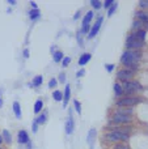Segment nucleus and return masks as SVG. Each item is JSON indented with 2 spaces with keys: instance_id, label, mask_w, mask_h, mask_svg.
<instances>
[{
  "instance_id": "nucleus-2",
  "label": "nucleus",
  "mask_w": 148,
  "mask_h": 149,
  "mask_svg": "<svg viewBox=\"0 0 148 149\" xmlns=\"http://www.w3.org/2000/svg\"><path fill=\"white\" fill-rule=\"evenodd\" d=\"M122 88H123V93H126V97H133L136 92L143 90V86L138 81H130V80L123 82Z\"/></svg>"
},
{
  "instance_id": "nucleus-40",
  "label": "nucleus",
  "mask_w": 148,
  "mask_h": 149,
  "mask_svg": "<svg viewBox=\"0 0 148 149\" xmlns=\"http://www.w3.org/2000/svg\"><path fill=\"white\" fill-rule=\"evenodd\" d=\"M29 4H30L31 7H33V9H38V8H37V3H36V1H30Z\"/></svg>"
},
{
  "instance_id": "nucleus-38",
  "label": "nucleus",
  "mask_w": 148,
  "mask_h": 149,
  "mask_svg": "<svg viewBox=\"0 0 148 149\" xmlns=\"http://www.w3.org/2000/svg\"><path fill=\"white\" fill-rule=\"evenodd\" d=\"M84 74H85V71H84V70H80L77 73H76V77H81V76H84Z\"/></svg>"
},
{
  "instance_id": "nucleus-39",
  "label": "nucleus",
  "mask_w": 148,
  "mask_h": 149,
  "mask_svg": "<svg viewBox=\"0 0 148 149\" xmlns=\"http://www.w3.org/2000/svg\"><path fill=\"white\" fill-rule=\"evenodd\" d=\"M38 131V124H37V122L34 120V123H33V132L36 134V132Z\"/></svg>"
},
{
  "instance_id": "nucleus-34",
  "label": "nucleus",
  "mask_w": 148,
  "mask_h": 149,
  "mask_svg": "<svg viewBox=\"0 0 148 149\" xmlns=\"http://www.w3.org/2000/svg\"><path fill=\"white\" fill-rule=\"evenodd\" d=\"M140 26H142L140 21H134V24H133V28L134 29H138V30H139V29H140Z\"/></svg>"
},
{
  "instance_id": "nucleus-25",
  "label": "nucleus",
  "mask_w": 148,
  "mask_h": 149,
  "mask_svg": "<svg viewBox=\"0 0 148 149\" xmlns=\"http://www.w3.org/2000/svg\"><path fill=\"white\" fill-rule=\"evenodd\" d=\"M52 98L59 102V101L63 100V93L60 92V90H54V93H52Z\"/></svg>"
},
{
  "instance_id": "nucleus-28",
  "label": "nucleus",
  "mask_w": 148,
  "mask_h": 149,
  "mask_svg": "<svg viewBox=\"0 0 148 149\" xmlns=\"http://www.w3.org/2000/svg\"><path fill=\"white\" fill-rule=\"evenodd\" d=\"M73 105H75V110H76V113L80 115L81 114V103L79 102V101H76V100H73Z\"/></svg>"
},
{
  "instance_id": "nucleus-16",
  "label": "nucleus",
  "mask_w": 148,
  "mask_h": 149,
  "mask_svg": "<svg viewBox=\"0 0 148 149\" xmlns=\"http://www.w3.org/2000/svg\"><path fill=\"white\" fill-rule=\"evenodd\" d=\"M136 17H138V21H140V22H144V24L148 22V13L147 12L139 10V12H136Z\"/></svg>"
},
{
  "instance_id": "nucleus-45",
  "label": "nucleus",
  "mask_w": 148,
  "mask_h": 149,
  "mask_svg": "<svg viewBox=\"0 0 148 149\" xmlns=\"http://www.w3.org/2000/svg\"><path fill=\"white\" fill-rule=\"evenodd\" d=\"M1 106H3V100L0 98V107H1Z\"/></svg>"
},
{
  "instance_id": "nucleus-42",
  "label": "nucleus",
  "mask_w": 148,
  "mask_h": 149,
  "mask_svg": "<svg viewBox=\"0 0 148 149\" xmlns=\"http://www.w3.org/2000/svg\"><path fill=\"white\" fill-rule=\"evenodd\" d=\"M8 4L15 5V4H16V0H8Z\"/></svg>"
},
{
  "instance_id": "nucleus-32",
  "label": "nucleus",
  "mask_w": 148,
  "mask_h": 149,
  "mask_svg": "<svg viewBox=\"0 0 148 149\" xmlns=\"http://www.w3.org/2000/svg\"><path fill=\"white\" fill-rule=\"evenodd\" d=\"M57 84H58L57 80H55V79H51V80L49 81V88H51V89H52V88L57 86Z\"/></svg>"
},
{
  "instance_id": "nucleus-5",
  "label": "nucleus",
  "mask_w": 148,
  "mask_h": 149,
  "mask_svg": "<svg viewBox=\"0 0 148 149\" xmlns=\"http://www.w3.org/2000/svg\"><path fill=\"white\" fill-rule=\"evenodd\" d=\"M143 46H144V42L139 41V39L136 38L135 33L130 34V36L127 37V39H126V47H127L128 50H140Z\"/></svg>"
},
{
  "instance_id": "nucleus-35",
  "label": "nucleus",
  "mask_w": 148,
  "mask_h": 149,
  "mask_svg": "<svg viewBox=\"0 0 148 149\" xmlns=\"http://www.w3.org/2000/svg\"><path fill=\"white\" fill-rule=\"evenodd\" d=\"M105 67H106V71H108V72H112V71L114 70L115 65H114V64H106Z\"/></svg>"
},
{
  "instance_id": "nucleus-7",
  "label": "nucleus",
  "mask_w": 148,
  "mask_h": 149,
  "mask_svg": "<svg viewBox=\"0 0 148 149\" xmlns=\"http://www.w3.org/2000/svg\"><path fill=\"white\" fill-rule=\"evenodd\" d=\"M110 123L113 124H127L131 123V116H125V115H119V114H114L110 119Z\"/></svg>"
},
{
  "instance_id": "nucleus-9",
  "label": "nucleus",
  "mask_w": 148,
  "mask_h": 149,
  "mask_svg": "<svg viewBox=\"0 0 148 149\" xmlns=\"http://www.w3.org/2000/svg\"><path fill=\"white\" fill-rule=\"evenodd\" d=\"M102 21H104V17H102V16H100V17L97 18V21L94 22V25L92 26L91 30H89V33H88V37H89V38H93V37L97 36V33H98L100 28H101Z\"/></svg>"
},
{
  "instance_id": "nucleus-13",
  "label": "nucleus",
  "mask_w": 148,
  "mask_h": 149,
  "mask_svg": "<svg viewBox=\"0 0 148 149\" xmlns=\"http://www.w3.org/2000/svg\"><path fill=\"white\" fill-rule=\"evenodd\" d=\"M134 113L133 109H125V107H119L117 111H115V114H119V115H125V116H131Z\"/></svg>"
},
{
  "instance_id": "nucleus-15",
  "label": "nucleus",
  "mask_w": 148,
  "mask_h": 149,
  "mask_svg": "<svg viewBox=\"0 0 148 149\" xmlns=\"http://www.w3.org/2000/svg\"><path fill=\"white\" fill-rule=\"evenodd\" d=\"M94 136H96V130L92 128L88 134V144H89V149H93V141H94Z\"/></svg>"
},
{
  "instance_id": "nucleus-3",
  "label": "nucleus",
  "mask_w": 148,
  "mask_h": 149,
  "mask_svg": "<svg viewBox=\"0 0 148 149\" xmlns=\"http://www.w3.org/2000/svg\"><path fill=\"white\" fill-rule=\"evenodd\" d=\"M128 139H130V135L123 134V132H119V131H110L109 134L105 135V140H106V141H112V143L127 141Z\"/></svg>"
},
{
  "instance_id": "nucleus-33",
  "label": "nucleus",
  "mask_w": 148,
  "mask_h": 149,
  "mask_svg": "<svg viewBox=\"0 0 148 149\" xmlns=\"http://www.w3.org/2000/svg\"><path fill=\"white\" fill-rule=\"evenodd\" d=\"M139 7L140 8H148V0H140V1H139Z\"/></svg>"
},
{
  "instance_id": "nucleus-12",
  "label": "nucleus",
  "mask_w": 148,
  "mask_h": 149,
  "mask_svg": "<svg viewBox=\"0 0 148 149\" xmlns=\"http://www.w3.org/2000/svg\"><path fill=\"white\" fill-rule=\"evenodd\" d=\"M17 139H18V143H20V144H28L29 143L28 132L24 131V130H21V131L18 132V135H17Z\"/></svg>"
},
{
  "instance_id": "nucleus-23",
  "label": "nucleus",
  "mask_w": 148,
  "mask_h": 149,
  "mask_svg": "<svg viewBox=\"0 0 148 149\" xmlns=\"http://www.w3.org/2000/svg\"><path fill=\"white\" fill-rule=\"evenodd\" d=\"M46 119H47V114L46 113H42L41 115L36 119V122H37V124H38V126H42V124L46 123Z\"/></svg>"
},
{
  "instance_id": "nucleus-6",
  "label": "nucleus",
  "mask_w": 148,
  "mask_h": 149,
  "mask_svg": "<svg viewBox=\"0 0 148 149\" xmlns=\"http://www.w3.org/2000/svg\"><path fill=\"white\" fill-rule=\"evenodd\" d=\"M92 18H93V12L89 10V12L85 13V16H84V18H83V28H81V31H80L81 34L89 33V30H91V25H89V24H91Z\"/></svg>"
},
{
  "instance_id": "nucleus-11",
  "label": "nucleus",
  "mask_w": 148,
  "mask_h": 149,
  "mask_svg": "<svg viewBox=\"0 0 148 149\" xmlns=\"http://www.w3.org/2000/svg\"><path fill=\"white\" fill-rule=\"evenodd\" d=\"M73 128H75V123H73V119L72 116H68L67 120H66V134L67 135H71L73 132Z\"/></svg>"
},
{
  "instance_id": "nucleus-47",
  "label": "nucleus",
  "mask_w": 148,
  "mask_h": 149,
  "mask_svg": "<svg viewBox=\"0 0 148 149\" xmlns=\"http://www.w3.org/2000/svg\"><path fill=\"white\" fill-rule=\"evenodd\" d=\"M0 149H1V148H0Z\"/></svg>"
},
{
  "instance_id": "nucleus-1",
  "label": "nucleus",
  "mask_w": 148,
  "mask_h": 149,
  "mask_svg": "<svg viewBox=\"0 0 148 149\" xmlns=\"http://www.w3.org/2000/svg\"><path fill=\"white\" fill-rule=\"evenodd\" d=\"M142 58V52L139 50H127L122 54L121 58V63L126 65V68H130L133 65H139V60Z\"/></svg>"
},
{
  "instance_id": "nucleus-30",
  "label": "nucleus",
  "mask_w": 148,
  "mask_h": 149,
  "mask_svg": "<svg viewBox=\"0 0 148 149\" xmlns=\"http://www.w3.org/2000/svg\"><path fill=\"white\" fill-rule=\"evenodd\" d=\"M117 7H118V4H117V3H114V4H113L112 7L109 8V12H108V16H113V13H114L115 10H117Z\"/></svg>"
},
{
  "instance_id": "nucleus-19",
  "label": "nucleus",
  "mask_w": 148,
  "mask_h": 149,
  "mask_svg": "<svg viewBox=\"0 0 148 149\" xmlns=\"http://www.w3.org/2000/svg\"><path fill=\"white\" fill-rule=\"evenodd\" d=\"M42 109H43V101H42V100L36 101V103H34V113H36V114L41 113Z\"/></svg>"
},
{
  "instance_id": "nucleus-44",
  "label": "nucleus",
  "mask_w": 148,
  "mask_h": 149,
  "mask_svg": "<svg viewBox=\"0 0 148 149\" xmlns=\"http://www.w3.org/2000/svg\"><path fill=\"white\" fill-rule=\"evenodd\" d=\"M26 145H28V149H31V144H30V141H29Z\"/></svg>"
},
{
  "instance_id": "nucleus-26",
  "label": "nucleus",
  "mask_w": 148,
  "mask_h": 149,
  "mask_svg": "<svg viewBox=\"0 0 148 149\" xmlns=\"http://www.w3.org/2000/svg\"><path fill=\"white\" fill-rule=\"evenodd\" d=\"M42 82H43V77L42 76H36L33 79V86H39V85H42Z\"/></svg>"
},
{
  "instance_id": "nucleus-27",
  "label": "nucleus",
  "mask_w": 148,
  "mask_h": 149,
  "mask_svg": "<svg viewBox=\"0 0 148 149\" xmlns=\"http://www.w3.org/2000/svg\"><path fill=\"white\" fill-rule=\"evenodd\" d=\"M91 5L94 8V9H100V8L102 7V3L100 1V0H92V1H91Z\"/></svg>"
},
{
  "instance_id": "nucleus-46",
  "label": "nucleus",
  "mask_w": 148,
  "mask_h": 149,
  "mask_svg": "<svg viewBox=\"0 0 148 149\" xmlns=\"http://www.w3.org/2000/svg\"><path fill=\"white\" fill-rule=\"evenodd\" d=\"M146 26H147V29H148V22H147V24H146Z\"/></svg>"
},
{
  "instance_id": "nucleus-41",
  "label": "nucleus",
  "mask_w": 148,
  "mask_h": 149,
  "mask_svg": "<svg viewBox=\"0 0 148 149\" xmlns=\"http://www.w3.org/2000/svg\"><path fill=\"white\" fill-rule=\"evenodd\" d=\"M24 56L29 58V50H24Z\"/></svg>"
},
{
  "instance_id": "nucleus-4",
  "label": "nucleus",
  "mask_w": 148,
  "mask_h": 149,
  "mask_svg": "<svg viewBox=\"0 0 148 149\" xmlns=\"http://www.w3.org/2000/svg\"><path fill=\"white\" fill-rule=\"evenodd\" d=\"M142 102V98L140 97H136V95H133V97H123L121 98V100H118L117 102H115V105L118 106V107H125V106H135L138 105V103Z\"/></svg>"
},
{
  "instance_id": "nucleus-37",
  "label": "nucleus",
  "mask_w": 148,
  "mask_h": 149,
  "mask_svg": "<svg viewBox=\"0 0 148 149\" xmlns=\"http://www.w3.org/2000/svg\"><path fill=\"white\" fill-rule=\"evenodd\" d=\"M59 82H62V84H63V82H66V74L64 73H60L59 74Z\"/></svg>"
},
{
  "instance_id": "nucleus-8",
  "label": "nucleus",
  "mask_w": 148,
  "mask_h": 149,
  "mask_svg": "<svg viewBox=\"0 0 148 149\" xmlns=\"http://www.w3.org/2000/svg\"><path fill=\"white\" fill-rule=\"evenodd\" d=\"M134 74H135V72L123 68V70H119L117 72V77H118V80H121V81L125 82V81H128V79H130V77H133Z\"/></svg>"
},
{
  "instance_id": "nucleus-22",
  "label": "nucleus",
  "mask_w": 148,
  "mask_h": 149,
  "mask_svg": "<svg viewBox=\"0 0 148 149\" xmlns=\"http://www.w3.org/2000/svg\"><path fill=\"white\" fill-rule=\"evenodd\" d=\"M39 16H41L39 9H31L30 12H29V18H30V20H37V18H39Z\"/></svg>"
},
{
  "instance_id": "nucleus-14",
  "label": "nucleus",
  "mask_w": 148,
  "mask_h": 149,
  "mask_svg": "<svg viewBox=\"0 0 148 149\" xmlns=\"http://www.w3.org/2000/svg\"><path fill=\"white\" fill-rule=\"evenodd\" d=\"M91 58H92V55L89 54V52H85V54H83L80 56V59H79V65H85L87 63L91 60Z\"/></svg>"
},
{
  "instance_id": "nucleus-10",
  "label": "nucleus",
  "mask_w": 148,
  "mask_h": 149,
  "mask_svg": "<svg viewBox=\"0 0 148 149\" xmlns=\"http://www.w3.org/2000/svg\"><path fill=\"white\" fill-rule=\"evenodd\" d=\"M70 98H71V86L66 85L64 93H63V107H67L68 102H70Z\"/></svg>"
},
{
  "instance_id": "nucleus-17",
  "label": "nucleus",
  "mask_w": 148,
  "mask_h": 149,
  "mask_svg": "<svg viewBox=\"0 0 148 149\" xmlns=\"http://www.w3.org/2000/svg\"><path fill=\"white\" fill-rule=\"evenodd\" d=\"M1 136H3L4 143H7V144H10V143H12V135L9 134V131H8V130H3V131H1Z\"/></svg>"
},
{
  "instance_id": "nucleus-43",
  "label": "nucleus",
  "mask_w": 148,
  "mask_h": 149,
  "mask_svg": "<svg viewBox=\"0 0 148 149\" xmlns=\"http://www.w3.org/2000/svg\"><path fill=\"white\" fill-rule=\"evenodd\" d=\"M4 143V140H3V136H1V134H0V145Z\"/></svg>"
},
{
  "instance_id": "nucleus-21",
  "label": "nucleus",
  "mask_w": 148,
  "mask_h": 149,
  "mask_svg": "<svg viewBox=\"0 0 148 149\" xmlns=\"http://www.w3.org/2000/svg\"><path fill=\"white\" fill-rule=\"evenodd\" d=\"M113 88H114V93H115V95H117V97H121V95L123 94V88H122V85H121V84L115 82Z\"/></svg>"
},
{
  "instance_id": "nucleus-24",
  "label": "nucleus",
  "mask_w": 148,
  "mask_h": 149,
  "mask_svg": "<svg viewBox=\"0 0 148 149\" xmlns=\"http://www.w3.org/2000/svg\"><path fill=\"white\" fill-rule=\"evenodd\" d=\"M52 56H54V62H55V63H59V62H62V60H63L64 55H63L62 51H55Z\"/></svg>"
},
{
  "instance_id": "nucleus-18",
  "label": "nucleus",
  "mask_w": 148,
  "mask_h": 149,
  "mask_svg": "<svg viewBox=\"0 0 148 149\" xmlns=\"http://www.w3.org/2000/svg\"><path fill=\"white\" fill-rule=\"evenodd\" d=\"M13 113L17 119H21V106L18 102H13Z\"/></svg>"
},
{
  "instance_id": "nucleus-29",
  "label": "nucleus",
  "mask_w": 148,
  "mask_h": 149,
  "mask_svg": "<svg viewBox=\"0 0 148 149\" xmlns=\"http://www.w3.org/2000/svg\"><path fill=\"white\" fill-rule=\"evenodd\" d=\"M114 3H115L114 0H106V1H105V3H102V7H104L105 9H109V8L112 7V5L114 4Z\"/></svg>"
},
{
  "instance_id": "nucleus-31",
  "label": "nucleus",
  "mask_w": 148,
  "mask_h": 149,
  "mask_svg": "<svg viewBox=\"0 0 148 149\" xmlns=\"http://www.w3.org/2000/svg\"><path fill=\"white\" fill-rule=\"evenodd\" d=\"M70 63H71V58H68V56L63 58V60H62L63 67H68V64H70Z\"/></svg>"
},
{
  "instance_id": "nucleus-36",
  "label": "nucleus",
  "mask_w": 148,
  "mask_h": 149,
  "mask_svg": "<svg viewBox=\"0 0 148 149\" xmlns=\"http://www.w3.org/2000/svg\"><path fill=\"white\" fill-rule=\"evenodd\" d=\"M114 149H128V148L126 147V145H123V144H115Z\"/></svg>"
},
{
  "instance_id": "nucleus-20",
  "label": "nucleus",
  "mask_w": 148,
  "mask_h": 149,
  "mask_svg": "<svg viewBox=\"0 0 148 149\" xmlns=\"http://www.w3.org/2000/svg\"><path fill=\"white\" fill-rule=\"evenodd\" d=\"M135 36H136V38H138L139 41L144 42V39H146V36H147V33H146V30H144V29H139V30H136Z\"/></svg>"
}]
</instances>
